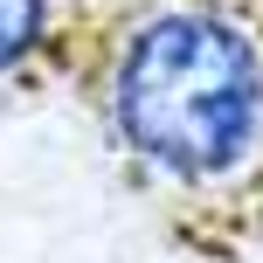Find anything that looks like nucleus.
Listing matches in <instances>:
<instances>
[{"mask_svg": "<svg viewBox=\"0 0 263 263\" xmlns=\"http://www.w3.org/2000/svg\"><path fill=\"white\" fill-rule=\"evenodd\" d=\"M49 21H55V0H0V77H14L49 42Z\"/></svg>", "mask_w": 263, "mask_h": 263, "instance_id": "nucleus-2", "label": "nucleus"}, {"mask_svg": "<svg viewBox=\"0 0 263 263\" xmlns=\"http://www.w3.org/2000/svg\"><path fill=\"white\" fill-rule=\"evenodd\" d=\"M111 132L166 180H222L263 132V49L215 7H159L111 63Z\"/></svg>", "mask_w": 263, "mask_h": 263, "instance_id": "nucleus-1", "label": "nucleus"}]
</instances>
